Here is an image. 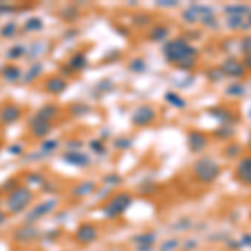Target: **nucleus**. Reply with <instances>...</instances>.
Here are the masks:
<instances>
[{"instance_id":"38","label":"nucleus","mask_w":251,"mask_h":251,"mask_svg":"<svg viewBox=\"0 0 251 251\" xmlns=\"http://www.w3.org/2000/svg\"><path fill=\"white\" fill-rule=\"evenodd\" d=\"M112 146H114L116 149H119V151H126V149H129L132 146V139L127 136H117L114 141H112Z\"/></svg>"},{"instance_id":"3","label":"nucleus","mask_w":251,"mask_h":251,"mask_svg":"<svg viewBox=\"0 0 251 251\" xmlns=\"http://www.w3.org/2000/svg\"><path fill=\"white\" fill-rule=\"evenodd\" d=\"M132 203H134V196L129 191H114V194L100 206V213L106 220L116 221L131 208Z\"/></svg>"},{"instance_id":"37","label":"nucleus","mask_w":251,"mask_h":251,"mask_svg":"<svg viewBox=\"0 0 251 251\" xmlns=\"http://www.w3.org/2000/svg\"><path fill=\"white\" fill-rule=\"evenodd\" d=\"M245 92H246V89L241 82H231L228 87H226V94L231 96V97H243Z\"/></svg>"},{"instance_id":"27","label":"nucleus","mask_w":251,"mask_h":251,"mask_svg":"<svg viewBox=\"0 0 251 251\" xmlns=\"http://www.w3.org/2000/svg\"><path fill=\"white\" fill-rule=\"evenodd\" d=\"M25 54H27V47L24 44H14V46H10L5 50V59L9 62H15V60L25 59Z\"/></svg>"},{"instance_id":"44","label":"nucleus","mask_w":251,"mask_h":251,"mask_svg":"<svg viewBox=\"0 0 251 251\" xmlns=\"http://www.w3.org/2000/svg\"><path fill=\"white\" fill-rule=\"evenodd\" d=\"M233 134H234V129L231 126H220V129L214 131V136H216L218 139H226V137H231Z\"/></svg>"},{"instance_id":"43","label":"nucleus","mask_w":251,"mask_h":251,"mask_svg":"<svg viewBox=\"0 0 251 251\" xmlns=\"http://www.w3.org/2000/svg\"><path fill=\"white\" fill-rule=\"evenodd\" d=\"M191 226H193V220H189V218H181V220H177L174 223L173 228H174V231H188Z\"/></svg>"},{"instance_id":"42","label":"nucleus","mask_w":251,"mask_h":251,"mask_svg":"<svg viewBox=\"0 0 251 251\" xmlns=\"http://www.w3.org/2000/svg\"><path fill=\"white\" fill-rule=\"evenodd\" d=\"M151 22H152V19L149 17L148 14H136V15H132V24H134L136 27H139V29H143V27H148Z\"/></svg>"},{"instance_id":"17","label":"nucleus","mask_w":251,"mask_h":251,"mask_svg":"<svg viewBox=\"0 0 251 251\" xmlns=\"http://www.w3.org/2000/svg\"><path fill=\"white\" fill-rule=\"evenodd\" d=\"M60 114H62V107L55 102H47V104H42L37 111H35V116L40 117L44 121H49V123L54 124V121H57Z\"/></svg>"},{"instance_id":"19","label":"nucleus","mask_w":251,"mask_h":251,"mask_svg":"<svg viewBox=\"0 0 251 251\" xmlns=\"http://www.w3.org/2000/svg\"><path fill=\"white\" fill-rule=\"evenodd\" d=\"M49 50V44L46 40H34L29 47H27V54H25V60H29L30 64L37 62V59L40 55H44Z\"/></svg>"},{"instance_id":"18","label":"nucleus","mask_w":251,"mask_h":251,"mask_svg":"<svg viewBox=\"0 0 251 251\" xmlns=\"http://www.w3.org/2000/svg\"><path fill=\"white\" fill-rule=\"evenodd\" d=\"M57 17L66 24H74L80 19V9L75 3H66L57 10Z\"/></svg>"},{"instance_id":"14","label":"nucleus","mask_w":251,"mask_h":251,"mask_svg":"<svg viewBox=\"0 0 251 251\" xmlns=\"http://www.w3.org/2000/svg\"><path fill=\"white\" fill-rule=\"evenodd\" d=\"M42 89H44V92H47V94H50V96H59L69 89V80L64 79L62 75H59V74L47 75V77L42 80Z\"/></svg>"},{"instance_id":"22","label":"nucleus","mask_w":251,"mask_h":251,"mask_svg":"<svg viewBox=\"0 0 251 251\" xmlns=\"http://www.w3.org/2000/svg\"><path fill=\"white\" fill-rule=\"evenodd\" d=\"M59 146H60L59 139H55V137H47V139L40 141L39 149L34 152V157H44V156L54 154V152L59 149Z\"/></svg>"},{"instance_id":"32","label":"nucleus","mask_w":251,"mask_h":251,"mask_svg":"<svg viewBox=\"0 0 251 251\" xmlns=\"http://www.w3.org/2000/svg\"><path fill=\"white\" fill-rule=\"evenodd\" d=\"M19 34V25L15 22H5L2 27H0V37L2 39H14L15 35Z\"/></svg>"},{"instance_id":"11","label":"nucleus","mask_w":251,"mask_h":251,"mask_svg":"<svg viewBox=\"0 0 251 251\" xmlns=\"http://www.w3.org/2000/svg\"><path fill=\"white\" fill-rule=\"evenodd\" d=\"M60 159L69 166H74V168L84 169L89 168L92 164V159L89 157L87 152H84L82 149H74V151H64L60 154Z\"/></svg>"},{"instance_id":"1","label":"nucleus","mask_w":251,"mask_h":251,"mask_svg":"<svg viewBox=\"0 0 251 251\" xmlns=\"http://www.w3.org/2000/svg\"><path fill=\"white\" fill-rule=\"evenodd\" d=\"M163 54L164 59L169 64L176 66L179 71H191L196 66L200 52H198V49L189 40H186L183 37H176L164 44Z\"/></svg>"},{"instance_id":"36","label":"nucleus","mask_w":251,"mask_h":251,"mask_svg":"<svg viewBox=\"0 0 251 251\" xmlns=\"http://www.w3.org/2000/svg\"><path fill=\"white\" fill-rule=\"evenodd\" d=\"M102 183L107 186V188H117V186L123 184V176L117 173H109L106 176H102Z\"/></svg>"},{"instance_id":"45","label":"nucleus","mask_w":251,"mask_h":251,"mask_svg":"<svg viewBox=\"0 0 251 251\" xmlns=\"http://www.w3.org/2000/svg\"><path fill=\"white\" fill-rule=\"evenodd\" d=\"M84 143L77 137H71V139L66 141V151H74V149H82Z\"/></svg>"},{"instance_id":"51","label":"nucleus","mask_w":251,"mask_h":251,"mask_svg":"<svg viewBox=\"0 0 251 251\" xmlns=\"http://www.w3.org/2000/svg\"><path fill=\"white\" fill-rule=\"evenodd\" d=\"M17 9H19L17 5H12V3H7V2H0V15L9 14V12H15Z\"/></svg>"},{"instance_id":"23","label":"nucleus","mask_w":251,"mask_h":251,"mask_svg":"<svg viewBox=\"0 0 251 251\" xmlns=\"http://www.w3.org/2000/svg\"><path fill=\"white\" fill-rule=\"evenodd\" d=\"M47 181V177L44 176V173L37 171V169H34V171H25L22 174V183L25 186H29V188H42V184Z\"/></svg>"},{"instance_id":"21","label":"nucleus","mask_w":251,"mask_h":251,"mask_svg":"<svg viewBox=\"0 0 251 251\" xmlns=\"http://www.w3.org/2000/svg\"><path fill=\"white\" fill-rule=\"evenodd\" d=\"M67 66L71 67L72 71L75 72V74H79V72H84L87 69V66H89V59H87L86 52H84V50L74 52V54L69 57Z\"/></svg>"},{"instance_id":"5","label":"nucleus","mask_w":251,"mask_h":251,"mask_svg":"<svg viewBox=\"0 0 251 251\" xmlns=\"http://www.w3.org/2000/svg\"><path fill=\"white\" fill-rule=\"evenodd\" d=\"M59 208V200L55 198H44V200L37 201L30 206V209L25 213L24 216V223H29V225H37L40 220L50 216V214L55 213V209Z\"/></svg>"},{"instance_id":"29","label":"nucleus","mask_w":251,"mask_h":251,"mask_svg":"<svg viewBox=\"0 0 251 251\" xmlns=\"http://www.w3.org/2000/svg\"><path fill=\"white\" fill-rule=\"evenodd\" d=\"M91 106L86 102H72V104H69L67 106V114L69 116H72V117H84V116H87L89 112H91Z\"/></svg>"},{"instance_id":"6","label":"nucleus","mask_w":251,"mask_h":251,"mask_svg":"<svg viewBox=\"0 0 251 251\" xmlns=\"http://www.w3.org/2000/svg\"><path fill=\"white\" fill-rule=\"evenodd\" d=\"M42 236V231L37 225H29V223H20L19 226H15L10 233V240L12 243L19 246H27L32 243H37Z\"/></svg>"},{"instance_id":"9","label":"nucleus","mask_w":251,"mask_h":251,"mask_svg":"<svg viewBox=\"0 0 251 251\" xmlns=\"http://www.w3.org/2000/svg\"><path fill=\"white\" fill-rule=\"evenodd\" d=\"M22 117H24V107L20 104L7 100V102H3L0 106V126L2 127L17 124Z\"/></svg>"},{"instance_id":"56","label":"nucleus","mask_w":251,"mask_h":251,"mask_svg":"<svg viewBox=\"0 0 251 251\" xmlns=\"http://www.w3.org/2000/svg\"><path fill=\"white\" fill-rule=\"evenodd\" d=\"M9 214H7V211L3 208H0V226H3L7 223V220H9Z\"/></svg>"},{"instance_id":"28","label":"nucleus","mask_w":251,"mask_h":251,"mask_svg":"<svg viewBox=\"0 0 251 251\" xmlns=\"http://www.w3.org/2000/svg\"><path fill=\"white\" fill-rule=\"evenodd\" d=\"M22 30L25 34H37V32H42L44 30V20L37 17V15H32L24 22L22 25Z\"/></svg>"},{"instance_id":"39","label":"nucleus","mask_w":251,"mask_h":251,"mask_svg":"<svg viewBox=\"0 0 251 251\" xmlns=\"http://www.w3.org/2000/svg\"><path fill=\"white\" fill-rule=\"evenodd\" d=\"M181 248V243L176 240V238H171V240H166L163 243H159L157 246V251H177Z\"/></svg>"},{"instance_id":"41","label":"nucleus","mask_w":251,"mask_h":251,"mask_svg":"<svg viewBox=\"0 0 251 251\" xmlns=\"http://www.w3.org/2000/svg\"><path fill=\"white\" fill-rule=\"evenodd\" d=\"M27 146L25 143H12L7 146V154L10 156H22L24 152H25Z\"/></svg>"},{"instance_id":"59","label":"nucleus","mask_w":251,"mask_h":251,"mask_svg":"<svg viewBox=\"0 0 251 251\" xmlns=\"http://www.w3.org/2000/svg\"><path fill=\"white\" fill-rule=\"evenodd\" d=\"M250 221H251V209H250Z\"/></svg>"},{"instance_id":"50","label":"nucleus","mask_w":251,"mask_h":251,"mask_svg":"<svg viewBox=\"0 0 251 251\" xmlns=\"http://www.w3.org/2000/svg\"><path fill=\"white\" fill-rule=\"evenodd\" d=\"M240 47H241V50H243V54H245V55L251 54V35H250V37H245V39L241 40Z\"/></svg>"},{"instance_id":"35","label":"nucleus","mask_w":251,"mask_h":251,"mask_svg":"<svg viewBox=\"0 0 251 251\" xmlns=\"http://www.w3.org/2000/svg\"><path fill=\"white\" fill-rule=\"evenodd\" d=\"M127 69L131 72H136V74H143V72L148 71V64H146V60L143 57H134L129 60Z\"/></svg>"},{"instance_id":"61","label":"nucleus","mask_w":251,"mask_h":251,"mask_svg":"<svg viewBox=\"0 0 251 251\" xmlns=\"http://www.w3.org/2000/svg\"><path fill=\"white\" fill-rule=\"evenodd\" d=\"M250 119H251V111H250Z\"/></svg>"},{"instance_id":"10","label":"nucleus","mask_w":251,"mask_h":251,"mask_svg":"<svg viewBox=\"0 0 251 251\" xmlns=\"http://www.w3.org/2000/svg\"><path fill=\"white\" fill-rule=\"evenodd\" d=\"M157 111L149 104H143V106H137L131 114V124L134 127H146V126H151L156 121Z\"/></svg>"},{"instance_id":"2","label":"nucleus","mask_w":251,"mask_h":251,"mask_svg":"<svg viewBox=\"0 0 251 251\" xmlns=\"http://www.w3.org/2000/svg\"><path fill=\"white\" fill-rule=\"evenodd\" d=\"M34 203H35V189H32L22 183L12 193L5 194V198H3V209L12 218V216H19L22 213H27Z\"/></svg>"},{"instance_id":"12","label":"nucleus","mask_w":251,"mask_h":251,"mask_svg":"<svg viewBox=\"0 0 251 251\" xmlns=\"http://www.w3.org/2000/svg\"><path fill=\"white\" fill-rule=\"evenodd\" d=\"M131 243L136 251H152L156 248L157 234H156V231H151V229L141 231L131 238Z\"/></svg>"},{"instance_id":"54","label":"nucleus","mask_w":251,"mask_h":251,"mask_svg":"<svg viewBox=\"0 0 251 251\" xmlns=\"http://www.w3.org/2000/svg\"><path fill=\"white\" fill-rule=\"evenodd\" d=\"M139 191L143 194H152V193H156V186L154 184H143L139 188Z\"/></svg>"},{"instance_id":"58","label":"nucleus","mask_w":251,"mask_h":251,"mask_svg":"<svg viewBox=\"0 0 251 251\" xmlns=\"http://www.w3.org/2000/svg\"><path fill=\"white\" fill-rule=\"evenodd\" d=\"M3 198H5V196H3V194L0 193V208H3Z\"/></svg>"},{"instance_id":"49","label":"nucleus","mask_w":251,"mask_h":251,"mask_svg":"<svg viewBox=\"0 0 251 251\" xmlns=\"http://www.w3.org/2000/svg\"><path fill=\"white\" fill-rule=\"evenodd\" d=\"M240 152H241V146H238V144H231L226 148V156L228 157H236Z\"/></svg>"},{"instance_id":"48","label":"nucleus","mask_w":251,"mask_h":251,"mask_svg":"<svg viewBox=\"0 0 251 251\" xmlns=\"http://www.w3.org/2000/svg\"><path fill=\"white\" fill-rule=\"evenodd\" d=\"M59 236H60V229H59V228H55V229H52V231L42 233V236H40V240H42V241H47V240L54 241V240H57Z\"/></svg>"},{"instance_id":"7","label":"nucleus","mask_w":251,"mask_h":251,"mask_svg":"<svg viewBox=\"0 0 251 251\" xmlns=\"http://www.w3.org/2000/svg\"><path fill=\"white\" fill-rule=\"evenodd\" d=\"M99 226L92 221H82L77 225L74 231V241L77 243L80 246H89V245H94V243L99 240Z\"/></svg>"},{"instance_id":"57","label":"nucleus","mask_w":251,"mask_h":251,"mask_svg":"<svg viewBox=\"0 0 251 251\" xmlns=\"http://www.w3.org/2000/svg\"><path fill=\"white\" fill-rule=\"evenodd\" d=\"M243 64H245L246 69H251V54L245 55V60H243Z\"/></svg>"},{"instance_id":"25","label":"nucleus","mask_w":251,"mask_h":251,"mask_svg":"<svg viewBox=\"0 0 251 251\" xmlns=\"http://www.w3.org/2000/svg\"><path fill=\"white\" fill-rule=\"evenodd\" d=\"M188 146L193 152H201L208 146V137L200 131H191L188 134Z\"/></svg>"},{"instance_id":"31","label":"nucleus","mask_w":251,"mask_h":251,"mask_svg":"<svg viewBox=\"0 0 251 251\" xmlns=\"http://www.w3.org/2000/svg\"><path fill=\"white\" fill-rule=\"evenodd\" d=\"M20 184H22V177L10 176V177H7V179L2 181V184H0V193L5 196V194H9V193L14 191L15 188H19Z\"/></svg>"},{"instance_id":"13","label":"nucleus","mask_w":251,"mask_h":251,"mask_svg":"<svg viewBox=\"0 0 251 251\" xmlns=\"http://www.w3.org/2000/svg\"><path fill=\"white\" fill-rule=\"evenodd\" d=\"M246 71H248V69L245 67L243 60H238L236 57H228L220 66V72H221V74L226 75V77H231V79L245 77Z\"/></svg>"},{"instance_id":"34","label":"nucleus","mask_w":251,"mask_h":251,"mask_svg":"<svg viewBox=\"0 0 251 251\" xmlns=\"http://www.w3.org/2000/svg\"><path fill=\"white\" fill-rule=\"evenodd\" d=\"M89 149H91V152H94L97 156H104L107 152V148L106 144H104L102 139H99V137H94V139H91L87 143Z\"/></svg>"},{"instance_id":"4","label":"nucleus","mask_w":251,"mask_h":251,"mask_svg":"<svg viewBox=\"0 0 251 251\" xmlns=\"http://www.w3.org/2000/svg\"><path fill=\"white\" fill-rule=\"evenodd\" d=\"M221 166L213 157H201L193 166V177L201 184H213L220 177Z\"/></svg>"},{"instance_id":"55","label":"nucleus","mask_w":251,"mask_h":251,"mask_svg":"<svg viewBox=\"0 0 251 251\" xmlns=\"http://www.w3.org/2000/svg\"><path fill=\"white\" fill-rule=\"evenodd\" d=\"M157 7H166V9H171V7H177V2H171V0H159L156 2Z\"/></svg>"},{"instance_id":"16","label":"nucleus","mask_w":251,"mask_h":251,"mask_svg":"<svg viewBox=\"0 0 251 251\" xmlns=\"http://www.w3.org/2000/svg\"><path fill=\"white\" fill-rule=\"evenodd\" d=\"M22 75H24V71L14 62H7L0 67V77L5 80L7 84L20 82V80H22Z\"/></svg>"},{"instance_id":"33","label":"nucleus","mask_w":251,"mask_h":251,"mask_svg":"<svg viewBox=\"0 0 251 251\" xmlns=\"http://www.w3.org/2000/svg\"><path fill=\"white\" fill-rule=\"evenodd\" d=\"M164 100L169 104V106H173V107H176V109L186 107V100L179 94H176V92H171V91L166 92V94H164Z\"/></svg>"},{"instance_id":"15","label":"nucleus","mask_w":251,"mask_h":251,"mask_svg":"<svg viewBox=\"0 0 251 251\" xmlns=\"http://www.w3.org/2000/svg\"><path fill=\"white\" fill-rule=\"evenodd\" d=\"M97 191V183L92 179H84L80 183L74 184L71 189H69V194H71L72 200H86L91 194H96Z\"/></svg>"},{"instance_id":"8","label":"nucleus","mask_w":251,"mask_h":251,"mask_svg":"<svg viewBox=\"0 0 251 251\" xmlns=\"http://www.w3.org/2000/svg\"><path fill=\"white\" fill-rule=\"evenodd\" d=\"M52 129H54V124L49 123V121L40 119V117H37L35 114L27 119V132H29L30 139H34V141L47 139L49 134L52 132Z\"/></svg>"},{"instance_id":"30","label":"nucleus","mask_w":251,"mask_h":251,"mask_svg":"<svg viewBox=\"0 0 251 251\" xmlns=\"http://www.w3.org/2000/svg\"><path fill=\"white\" fill-rule=\"evenodd\" d=\"M168 35H169V29L166 25H154L148 32V39L151 42H163V40L168 39Z\"/></svg>"},{"instance_id":"47","label":"nucleus","mask_w":251,"mask_h":251,"mask_svg":"<svg viewBox=\"0 0 251 251\" xmlns=\"http://www.w3.org/2000/svg\"><path fill=\"white\" fill-rule=\"evenodd\" d=\"M57 74H59V75H62L64 79H67V80H69V77H74V75H75V72L72 71V69L69 67L67 64H60V66H59V72H57Z\"/></svg>"},{"instance_id":"60","label":"nucleus","mask_w":251,"mask_h":251,"mask_svg":"<svg viewBox=\"0 0 251 251\" xmlns=\"http://www.w3.org/2000/svg\"><path fill=\"white\" fill-rule=\"evenodd\" d=\"M250 143H251V132H250Z\"/></svg>"},{"instance_id":"52","label":"nucleus","mask_w":251,"mask_h":251,"mask_svg":"<svg viewBox=\"0 0 251 251\" xmlns=\"http://www.w3.org/2000/svg\"><path fill=\"white\" fill-rule=\"evenodd\" d=\"M181 248H183L184 251H194L198 248V241L196 240H186L181 243Z\"/></svg>"},{"instance_id":"53","label":"nucleus","mask_w":251,"mask_h":251,"mask_svg":"<svg viewBox=\"0 0 251 251\" xmlns=\"http://www.w3.org/2000/svg\"><path fill=\"white\" fill-rule=\"evenodd\" d=\"M238 241H240V246H241V248H251V233L241 234V238H240Z\"/></svg>"},{"instance_id":"20","label":"nucleus","mask_w":251,"mask_h":251,"mask_svg":"<svg viewBox=\"0 0 251 251\" xmlns=\"http://www.w3.org/2000/svg\"><path fill=\"white\" fill-rule=\"evenodd\" d=\"M42 74H44V66L40 62H34L24 71V75L20 82L25 84V86H30V84L37 82V80L42 77Z\"/></svg>"},{"instance_id":"26","label":"nucleus","mask_w":251,"mask_h":251,"mask_svg":"<svg viewBox=\"0 0 251 251\" xmlns=\"http://www.w3.org/2000/svg\"><path fill=\"white\" fill-rule=\"evenodd\" d=\"M209 114H211L221 126L234 124V114L231 111H228V109H225V107H213L211 111H209Z\"/></svg>"},{"instance_id":"46","label":"nucleus","mask_w":251,"mask_h":251,"mask_svg":"<svg viewBox=\"0 0 251 251\" xmlns=\"http://www.w3.org/2000/svg\"><path fill=\"white\" fill-rule=\"evenodd\" d=\"M40 191H42L44 194H54V193H57V184H55L54 181L47 179L46 183L42 184V188H40Z\"/></svg>"},{"instance_id":"40","label":"nucleus","mask_w":251,"mask_h":251,"mask_svg":"<svg viewBox=\"0 0 251 251\" xmlns=\"http://www.w3.org/2000/svg\"><path fill=\"white\" fill-rule=\"evenodd\" d=\"M114 89V84H112L111 79H102L96 84L94 91H99V96H106L107 92H111Z\"/></svg>"},{"instance_id":"24","label":"nucleus","mask_w":251,"mask_h":251,"mask_svg":"<svg viewBox=\"0 0 251 251\" xmlns=\"http://www.w3.org/2000/svg\"><path fill=\"white\" fill-rule=\"evenodd\" d=\"M236 177L243 184L251 186V156H246L236 166Z\"/></svg>"}]
</instances>
